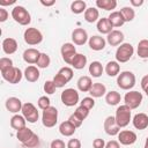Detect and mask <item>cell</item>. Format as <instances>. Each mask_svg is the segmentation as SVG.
Segmentation results:
<instances>
[{
	"mask_svg": "<svg viewBox=\"0 0 148 148\" xmlns=\"http://www.w3.org/2000/svg\"><path fill=\"white\" fill-rule=\"evenodd\" d=\"M96 28L98 30V32H101L102 35H109L112 30H113V27L111 25L110 21L108 20V17H102L97 21V24H96Z\"/></svg>",
	"mask_w": 148,
	"mask_h": 148,
	"instance_id": "22",
	"label": "cell"
},
{
	"mask_svg": "<svg viewBox=\"0 0 148 148\" xmlns=\"http://www.w3.org/2000/svg\"><path fill=\"white\" fill-rule=\"evenodd\" d=\"M25 124H27V120L21 114H14L10 118V127L14 128V130H16V131L24 128L25 127Z\"/></svg>",
	"mask_w": 148,
	"mask_h": 148,
	"instance_id": "29",
	"label": "cell"
},
{
	"mask_svg": "<svg viewBox=\"0 0 148 148\" xmlns=\"http://www.w3.org/2000/svg\"><path fill=\"white\" fill-rule=\"evenodd\" d=\"M37 104H38V108L40 110H45V109L51 106V101L47 96H40L37 101Z\"/></svg>",
	"mask_w": 148,
	"mask_h": 148,
	"instance_id": "43",
	"label": "cell"
},
{
	"mask_svg": "<svg viewBox=\"0 0 148 148\" xmlns=\"http://www.w3.org/2000/svg\"><path fill=\"white\" fill-rule=\"evenodd\" d=\"M57 121H58V110L54 106H50V108L43 110L42 123L45 127L51 128V127L56 126Z\"/></svg>",
	"mask_w": 148,
	"mask_h": 148,
	"instance_id": "6",
	"label": "cell"
},
{
	"mask_svg": "<svg viewBox=\"0 0 148 148\" xmlns=\"http://www.w3.org/2000/svg\"><path fill=\"white\" fill-rule=\"evenodd\" d=\"M60 53H61L62 60L67 65H72V61H73L74 57L76 56V49L73 43H65V44H62V46L60 49Z\"/></svg>",
	"mask_w": 148,
	"mask_h": 148,
	"instance_id": "12",
	"label": "cell"
},
{
	"mask_svg": "<svg viewBox=\"0 0 148 148\" xmlns=\"http://www.w3.org/2000/svg\"><path fill=\"white\" fill-rule=\"evenodd\" d=\"M5 105H6V109H7L9 112L15 113V114H16L18 111H21V110H22V106H23L21 99L17 98V97H9V98H7Z\"/></svg>",
	"mask_w": 148,
	"mask_h": 148,
	"instance_id": "20",
	"label": "cell"
},
{
	"mask_svg": "<svg viewBox=\"0 0 148 148\" xmlns=\"http://www.w3.org/2000/svg\"><path fill=\"white\" fill-rule=\"evenodd\" d=\"M23 39L28 45H38L43 40V34L37 28H27L23 34Z\"/></svg>",
	"mask_w": 148,
	"mask_h": 148,
	"instance_id": "7",
	"label": "cell"
},
{
	"mask_svg": "<svg viewBox=\"0 0 148 148\" xmlns=\"http://www.w3.org/2000/svg\"><path fill=\"white\" fill-rule=\"evenodd\" d=\"M13 67V60L10 58H6V57H2L0 59V71L1 72H5L9 68Z\"/></svg>",
	"mask_w": 148,
	"mask_h": 148,
	"instance_id": "42",
	"label": "cell"
},
{
	"mask_svg": "<svg viewBox=\"0 0 148 148\" xmlns=\"http://www.w3.org/2000/svg\"><path fill=\"white\" fill-rule=\"evenodd\" d=\"M87 65V57L82 53H76L72 61V67L74 69H82Z\"/></svg>",
	"mask_w": 148,
	"mask_h": 148,
	"instance_id": "33",
	"label": "cell"
},
{
	"mask_svg": "<svg viewBox=\"0 0 148 148\" xmlns=\"http://www.w3.org/2000/svg\"><path fill=\"white\" fill-rule=\"evenodd\" d=\"M121 101V96L118 91L116 90H112V91H109L106 92L105 95V102L108 105H111V106H114V105H118L119 102Z\"/></svg>",
	"mask_w": 148,
	"mask_h": 148,
	"instance_id": "31",
	"label": "cell"
},
{
	"mask_svg": "<svg viewBox=\"0 0 148 148\" xmlns=\"http://www.w3.org/2000/svg\"><path fill=\"white\" fill-rule=\"evenodd\" d=\"M34 135V132L29 128V127H24V128H22V130H18V131H16V138H17V140L23 145V143H25L31 136Z\"/></svg>",
	"mask_w": 148,
	"mask_h": 148,
	"instance_id": "32",
	"label": "cell"
},
{
	"mask_svg": "<svg viewBox=\"0 0 148 148\" xmlns=\"http://www.w3.org/2000/svg\"><path fill=\"white\" fill-rule=\"evenodd\" d=\"M88 44H89V47L91 50H94V51H102V50H104V47L106 45V39L104 37H102V36L95 35V36L89 37Z\"/></svg>",
	"mask_w": 148,
	"mask_h": 148,
	"instance_id": "18",
	"label": "cell"
},
{
	"mask_svg": "<svg viewBox=\"0 0 148 148\" xmlns=\"http://www.w3.org/2000/svg\"><path fill=\"white\" fill-rule=\"evenodd\" d=\"M132 123H133V126L136 128V130H146L148 127V116L143 112H140V113H136L133 119H132Z\"/></svg>",
	"mask_w": 148,
	"mask_h": 148,
	"instance_id": "19",
	"label": "cell"
},
{
	"mask_svg": "<svg viewBox=\"0 0 148 148\" xmlns=\"http://www.w3.org/2000/svg\"><path fill=\"white\" fill-rule=\"evenodd\" d=\"M68 120H69V121H71V123L76 127V128H77V127H80V126L82 125V123H83V120H81V119H80L79 117H76L74 113H72V114L69 116Z\"/></svg>",
	"mask_w": 148,
	"mask_h": 148,
	"instance_id": "46",
	"label": "cell"
},
{
	"mask_svg": "<svg viewBox=\"0 0 148 148\" xmlns=\"http://www.w3.org/2000/svg\"><path fill=\"white\" fill-rule=\"evenodd\" d=\"M87 9V3L83 0H74L71 3V10L74 14H81L84 13Z\"/></svg>",
	"mask_w": 148,
	"mask_h": 148,
	"instance_id": "36",
	"label": "cell"
},
{
	"mask_svg": "<svg viewBox=\"0 0 148 148\" xmlns=\"http://www.w3.org/2000/svg\"><path fill=\"white\" fill-rule=\"evenodd\" d=\"M79 98H80L79 97V92L74 88H67L60 95V99H61L62 104L66 105V106L76 105L79 103Z\"/></svg>",
	"mask_w": 148,
	"mask_h": 148,
	"instance_id": "8",
	"label": "cell"
},
{
	"mask_svg": "<svg viewBox=\"0 0 148 148\" xmlns=\"http://www.w3.org/2000/svg\"><path fill=\"white\" fill-rule=\"evenodd\" d=\"M89 111L90 110H88L87 108H84V106H77L76 109H75V111H74V114L76 116V117H79L81 120H84L87 117H88V114H89Z\"/></svg>",
	"mask_w": 148,
	"mask_h": 148,
	"instance_id": "41",
	"label": "cell"
},
{
	"mask_svg": "<svg viewBox=\"0 0 148 148\" xmlns=\"http://www.w3.org/2000/svg\"><path fill=\"white\" fill-rule=\"evenodd\" d=\"M14 2H15V0H10V1H3V0H1V1H0V6H1V7H3V6H9V5L14 3Z\"/></svg>",
	"mask_w": 148,
	"mask_h": 148,
	"instance_id": "55",
	"label": "cell"
},
{
	"mask_svg": "<svg viewBox=\"0 0 148 148\" xmlns=\"http://www.w3.org/2000/svg\"><path fill=\"white\" fill-rule=\"evenodd\" d=\"M105 148H120V145L117 140H110L109 142H106Z\"/></svg>",
	"mask_w": 148,
	"mask_h": 148,
	"instance_id": "51",
	"label": "cell"
},
{
	"mask_svg": "<svg viewBox=\"0 0 148 148\" xmlns=\"http://www.w3.org/2000/svg\"><path fill=\"white\" fill-rule=\"evenodd\" d=\"M108 20L110 21V23H111V25L113 28H119L125 23V21L123 18V15H121V13L119 10L111 12V14L108 16Z\"/></svg>",
	"mask_w": 148,
	"mask_h": 148,
	"instance_id": "27",
	"label": "cell"
},
{
	"mask_svg": "<svg viewBox=\"0 0 148 148\" xmlns=\"http://www.w3.org/2000/svg\"><path fill=\"white\" fill-rule=\"evenodd\" d=\"M21 112H22V116L25 118V120H27L28 123L34 124V123H36V121L38 120V117H39L38 110H37V108H36L32 103H30V102H27V103L23 104Z\"/></svg>",
	"mask_w": 148,
	"mask_h": 148,
	"instance_id": "10",
	"label": "cell"
},
{
	"mask_svg": "<svg viewBox=\"0 0 148 148\" xmlns=\"http://www.w3.org/2000/svg\"><path fill=\"white\" fill-rule=\"evenodd\" d=\"M119 12L121 13L123 18H124V21H125V22H131V21H133V20H134V17H135V12H134L133 7L125 6V7H123Z\"/></svg>",
	"mask_w": 148,
	"mask_h": 148,
	"instance_id": "38",
	"label": "cell"
},
{
	"mask_svg": "<svg viewBox=\"0 0 148 148\" xmlns=\"http://www.w3.org/2000/svg\"><path fill=\"white\" fill-rule=\"evenodd\" d=\"M1 76L3 80H6L7 82L12 83V84H16L18 83L21 80H22V76H23V73L21 72V69L18 67H15L13 66L12 68L5 71V72H1Z\"/></svg>",
	"mask_w": 148,
	"mask_h": 148,
	"instance_id": "11",
	"label": "cell"
},
{
	"mask_svg": "<svg viewBox=\"0 0 148 148\" xmlns=\"http://www.w3.org/2000/svg\"><path fill=\"white\" fill-rule=\"evenodd\" d=\"M77 89L82 92H89L90 88L92 87V80L90 76H87V75H83V76H80L77 82Z\"/></svg>",
	"mask_w": 148,
	"mask_h": 148,
	"instance_id": "24",
	"label": "cell"
},
{
	"mask_svg": "<svg viewBox=\"0 0 148 148\" xmlns=\"http://www.w3.org/2000/svg\"><path fill=\"white\" fill-rule=\"evenodd\" d=\"M136 53L141 59H148V39H141L139 42Z\"/></svg>",
	"mask_w": 148,
	"mask_h": 148,
	"instance_id": "35",
	"label": "cell"
},
{
	"mask_svg": "<svg viewBox=\"0 0 148 148\" xmlns=\"http://www.w3.org/2000/svg\"><path fill=\"white\" fill-rule=\"evenodd\" d=\"M135 75L131 71H124L120 72L117 76V86L123 90H131L135 86Z\"/></svg>",
	"mask_w": 148,
	"mask_h": 148,
	"instance_id": "1",
	"label": "cell"
},
{
	"mask_svg": "<svg viewBox=\"0 0 148 148\" xmlns=\"http://www.w3.org/2000/svg\"><path fill=\"white\" fill-rule=\"evenodd\" d=\"M96 6L99 9L112 10L117 7V1L116 0H96Z\"/></svg>",
	"mask_w": 148,
	"mask_h": 148,
	"instance_id": "37",
	"label": "cell"
},
{
	"mask_svg": "<svg viewBox=\"0 0 148 148\" xmlns=\"http://www.w3.org/2000/svg\"><path fill=\"white\" fill-rule=\"evenodd\" d=\"M75 131H76V127L69 120H65L59 125V132L64 136H72L75 133Z\"/></svg>",
	"mask_w": 148,
	"mask_h": 148,
	"instance_id": "26",
	"label": "cell"
},
{
	"mask_svg": "<svg viewBox=\"0 0 148 148\" xmlns=\"http://www.w3.org/2000/svg\"><path fill=\"white\" fill-rule=\"evenodd\" d=\"M143 148H148V136H147V139H146V141H145V147Z\"/></svg>",
	"mask_w": 148,
	"mask_h": 148,
	"instance_id": "57",
	"label": "cell"
},
{
	"mask_svg": "<svg viewBox=\"0 0 148 148\" xmlns=\"http://www.w3.org/2000/svg\"><path fill=\"white\" fill-rule=\"evenodd\" d=\"M124 34L118 30V29H113L108 36H106V42L111 45V46H119L123 44L124 42Z\"/></svg>",
	"mask_w": 148,
	"mask_h": 148,
	"instance_id": "16",
	"label": "cell"
},
{
	"mask_svg": "<svg viewBox=\"0 0 148 148\" xmlns=\"http://www.w3.org/2000/svg\"><path fill=\"white\" fill-rule=\"evenodd\" d=\"M131 109L127 106V105H120L117 108L116 110V114H114V118H116V121L118 124V126L121 128V127H126L130 121H131V118H132V113H131Z\"/></svg>",
	"mask_w": 148,
	"mask_h": 148,
	"instance_id": "5",
	"label": "cell"
},
{
	"mask_svg": "<svg viewBox=\"0 0 148 148\" xmlns=\"http://www.w3.org/2000/svg\"><path fill=\"white\" fill-rule=\"evenodd\" d=\"M50 64H51V58H50V56L46 54V53H40V57H39L37 64H36L37 67H38V68H47V67L50 66Z\"/></svg>",
	"mask_w": 148,
	"mask_h": 148,
	"instance_id": "39",
	"label": "cell"
},
{
	"mask_svg": "<svg viewBox=\"0 0 148 148\" xmlns=\"http://www.w3.org/2000/svg\"><path fill=\"white\" fill-rule=\"evenodd\" d=\"M2 50L6 54H13L16 52L17 50V42L16 39L12 38V37H8V38H5L2 40Z\"/></svg>",
	"mask_w": 148,
	"mask_h": 148,
	"instance_id": "23",
	"label": "cell"
},
{
	"mask_svg": "<svg viewBox=\"0 0 148 148\" xmlns=\"http://www.w3.org/2000/svg\"><path fill=\"white\" fill-rule=\"evenodd\" d=\"M142 94L136 91V90H130L128 92L125 94L124 96V102H125V105H127L131 110L133 109H136L141 105V102H142Z\"/></svg>",
	"mask_w": 148,
	"mask_h": 148,
	"instance_id": "9",
	"label": "cell"
},
{
	"mask_svg": "<svg viewBox=\"0 0 148 148\" xmlns=\"http://www.w3.org/2000/svg\"><path fill=\"white\" fill-rule=\"evenodd\" d=\"M12 17L21 25H28L31 22V15L23 6H15L12 9Z\"/></svg>",
	"mask_w": 148,
	"mask_h": 148,
	"instance_id": "4",
	"label": "cell"
},
{
	"mask_svg": "<svg viewBox=\"0 0 148 148\" xmlns=\"http://www.w3.org/2000/svg\"><path fill=\"white\" fill-rule=\"evenodd\" d=\"M40 53H42V52H39L37 49L29 47V49H27V50L23 52L22 57H23V60H24L27 64L34 65V64H37V61H38V59H39V57H40Z\"/></svg>",
	"mask_w": 148,
	"mask_h": 148,
	"instance_id": "17",
	"label": "cell"
},
{
	"mask_svg": "<svg viewBox=\"0 0 148 148\" xmlns=\"http://www.w3.org/2000/svg\"><path fill=\"white\" fill-rule=\"evenodd\" d=\"M142 90H143V91H145V94H146V95H147V96H148V86H147V87H146V88H143V89H142Z\"/></svg>",
	"mask_w": 148,
	"mask_h": 148,
	"instance_id": "56",
	"label": "cell"
},
{
	"mask_svg": "<svg viewBox=\"0 0 148 148\" xmlns=\"http://www.w3.org/2000/svg\"><path fill=\"white\" fill-rule=\"evenodd\" d=\"M67 148H81V141L79 139H71L67 142Z\"/></svg>",
	"mask_w": 148,
	"mask_h": 148,
	"instance_id": "48",
	"label": "cell"
},
{
	"mask_svg": "<svg viewBox=\"0 0 148 148\" xmlns=\"http://www.w3.org/2000/svg\"><path fill=\"white\" fill-rule=\"evenodd\" d=\"M67 147V145H65V142L61 139H54L53 141H51L50 148H65Z\"/></svg>",
	"mask_w": 148,
	"mask_h": 148,
	"instance_id": "47",
	"label": "cell"
},
{
	"mask_svg": "<svg viewBox=\"0 0 148 148\" xmlns=\"http://www.w3.org/2000/svg\"><path fill=\"white\" fill-rule=\"evenodd\" d=\"M104 71L109 76H118L120 73V65L118 61H109L105 65Z\"/></svg>",
	"mask_w": 148,
	"mask_h": 148,
	"instance_id": "30",
	"label": "cell"
},
{
	"mask_svg": "<svg viewBox=\"0 0 148 148\" xmlns=\"http://www.w3.org/2000/svg\"><path fill=\"white\" fill-rule=\"evenodd\" d=\"M40 3H42L43 6H45V7H50V6H53V5L56 3V1H54V0H51V1H44V0H40Z\"/></svg>",
	"mask_w": 148,
	"mask_h": 148,
	"instance_id": "54",
	"label": "cell"
},
{
	"mask_svg": "<svg viewBox=\"0 0 148 148\" xmlns=\"http://www.w3.org/2000/svg\"><path fill=\"white\" fill-rule=\"evenodd\" d=\"M103 71H104L103 65L99 61H92L89 65V74L92 77H99L103 74Z\"/></svg>",
	"mask_w": 148,
	"mask_h": 148,
	"instance_id": "34",
	"label": "cell"
},
{
	"mask_svg": "<svg viewBox=\"0 0 148 148\" xmlns=\"http://www.w3.org/2000/svg\"><path fill=\"white\" fill-rule=\"evenodd\" d=\"M147 86H148V74L145 75V76L141 79V88L143 89V88H146Z\"/></svg>",
	"mask_w": 148,
	"mask_h": 148,
	"instance_id": "53",
	"label": "cell"
},
{
	"mask_svg": "<svg viewBox=\"0 0 148 148\" xmlns=\"http://www.w3.org/2000/svg\"><path fill=\"white\" fill-rule=\"evenodd\" d=\"M83 16L88 23H94V22H97L99 20V12L95 7H89L86 9Z\"/></svg>",
	"mask_w": 148,
	"mask_h": 148,
	"instance_id": "28",
	"label": "cell"
},
{
	"mask_svg": "<svg viewBox=\"0 0 148 148\" xmlns=\"http://www.w3.org/2000/svg\"><path fill=\"white\" fill-rule=\"evenodd\" d=\"M23 75H24V77H25V80H27L28 82H36V81H38V79H39L40 73H39L38 67H36V66H34V65H30V66H28V67L24 69Z\"/></svg>",
	"mask_w": 148,
	"mask_h": 148,
	"instance_id": "21",
	"label": "cell"
},
{
	"mask_svg": "<svg viewBox=\"0 0 148 148\" xmlns=\"http://www.w3.org/2000/svg\"><path fill=\"white\" fill-rule=\"evenodd\" d=\"M130 3L132 7H140L143 5V0H131Z\"/></svg>",
	"mask_w": 148,
	"mask_h": 148,
	"instance_id": "52",
	"label": "cell"
},
{
	"mask_svg": "<svg viewBox=\"0 0 148 148\" xmlns=\"http://www.w3.org/2000/svg\"><path fill=\"white\" fill-rule=\"evenodd\" d=\"M73 75H74V72L71 67H67V66L61 67L58 71V73L54 75L53 82L57 88H62L65 87V84H67L73 79Z\"/></svg>",
	"mask_w": 148,
	"mask_h": 148,
	"instance_id": "2",
	"label": "cell"
},
{
	"mask_svg": "<svg viewBox=\"0 0 148 148\" xmlns=\"http://www.w3.org/2000/svg\"><path fill=\"white\" fill-rule=\"evenodd\" d=\"M136 141V134L133 131L124 130L118 133V142L124 146H131Z\"/></svg>",
	"mask_w": 148,
	"mask_h": 148,
	"instance_id": "14",
	"label": "cell"
},
{
	"mask_svg": "<svg viewBox=\"0 0 148 148\" xmlns=\"http://www.w3.org/2000/svg\"><path fill=\"white\" fill-rule=\"evenodd\" d=\"M89 94L92 98L102 97V96L106 95V87L101 82H95V83H92V87L90 88Z\"/></svg>",
	"mask_w": 148,
	"mask_h": 148,
	"instance_id": "25",
	"label": "cell"
},
{
	"mask_svg": "<svg viewBox=\"0 0 148 148\" xmlns=\"http://www.w3.org/2000/svg\"><path fill=\"white\" fill-rule=\"evenodd\" d=\"M8 16H9V14H8L7 9H5L3 7H0V22H5V21H7Z\"/></svg>",
	"mask_w": 148,
	"mask_h": 148,
	"instance_id": "50",
	"label": "cell"
},
{
	"mask_svg": "<svg viewBox=\"0 0 148 148\" xmlns=\"http://www.w3.org/2000/svg\"><path fill=\"white\" fill-rule=\"evenodd\" d=\"M80 105L87 108L88 110H91V109L95 106V99H94L92 97H84V98L80 102Z\"/></svg>",
	"mask_w": 148,
	"mask_h": 148,
	"instance_id": "45",
	"label": "cell"
},
{
	"mask_svg": "<svg viewBox=\"0 0 148 148\" xmlns=\"http://www.w3.org/2000/svg\"><path fill=\"white\" fill-rule=\"evenodd\" d=\"M43 88H44V91H45L47 95H52V94H54V92H56V89H57V87H56L53 80H47V81H45Z\"/></svg>",
	"mask_w": 148,
	"mask_h": 148,
	"instance_id": "44",
	"label": "cell"
},
{
	"mask_svg": "<svg viewBox=\"0 0 148 148\" xmlns=\"http://www.w3.org/2000/svg\"><path fill=\"white\" fill-rule=\"evenodd\" d=\"M38 146H39V136L36 133H34V135L25 143H23V147L25 148H36Z\"/></svg>",
	"mask_w": 148,
	"mask_h": 148,
	"instance_id": "40",
	"label": "cell"
},
{
	"mask_svg": "<svg viewBox=\"0 0 148 148\" xmlns=\"http://www.w3.org/2000/svg\"><path fill=\"white\" fill-rule=\"evenodd\" d=\"M104 131L108 135H111V136H114V135H118V133L120 132V127L118 126L117 121H116V118L113 116H109L105 118L104 120Z\"/></svg>",
	"mask_w": 148,
	"mask_h": 148,
	"instance_id": "13",
	"label": "cell"
},
{
	"mask_svg": "<svg viewBox=\"0 0 148 148\" xmlns=\"http://www.w3.org/2000/svg\"><path fill=\"white\" fill-rule=\"evenodd\" d=\"M134 54V47L132 44L130 43H123L121 45H119L117 47L116 51V61H118L119 64H124L127 62Z\"/></svg>",
	"mask_w": 148,
	"mask_h": 148,
	"instance_id": "3",
	"label": "cell"
},
{
	"mask_svg": "<svg viewBox=\"0 0 148 148\" xmlns=\"http://www.w3.org/2000/svg\"><path fill=\"white\" fill-rule=\"evenodd\" d=\"M72 40L75 45H84L89 40V37L83 28H76L72 32Z\"/></svg>",
	"mask_w": 148,
	"mask_h": 148,
	"instance_id": "15",
	"label": "cell"
},
{
	"mask_svg": "<svg viewBox=\"0 0 148 148\" xmlns=\"http://www.w3.org/2000/svg\"><path fill=\"white\" fill-rule=\"evenodd\" d=\"M105 145H106L105 141L101 138H97L92 141V147L94 148H105Z\"/></svg>",
	"mask_w": 148,
	"mask_h": 148,
	"instance_id": "49",
	"label": "cell"
}]
</instances>
